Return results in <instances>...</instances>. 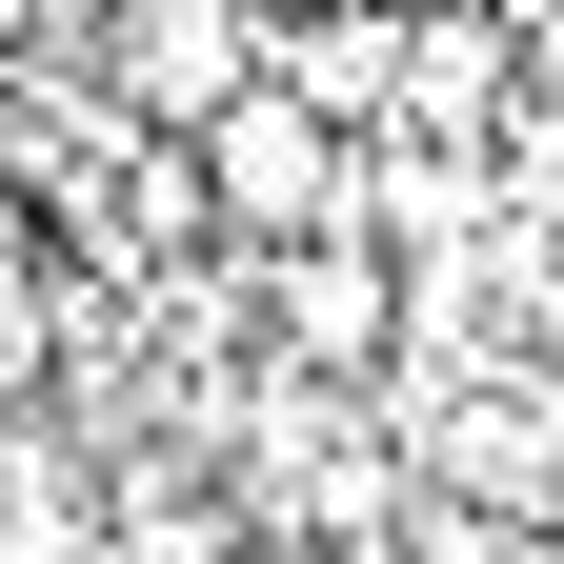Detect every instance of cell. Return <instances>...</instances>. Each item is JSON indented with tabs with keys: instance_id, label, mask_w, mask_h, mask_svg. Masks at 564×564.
Masks as SVG:
<instances>
[{
	"instance_id": "3957f363",
	"label": "cell",
	"mask_w": 564,
	"mask_h": 564,
	"mask_svg": "<svg viewBox=\"0 0 564 564\" xmlns=\"http://www.w3.org/2000/svg\"><path fill=\"white\" fill-rule=\"evenodd\" d=\"M403 464L484 524H564V403L544 383H423L403 403Z\"/></svg>"
},
{
	"instance_id": "277c9868",
	"label": "cell",
	"mask_w": 564,
	"mask_h": 564,
	"mask_svg": "<svg viewBox=\"0 0 564 564\" xmlns=\"http://www.w3.org/2000/svg\"><path fill=\"white\" fill-rule=\"evenodd\" d=\"M262 323H282V364H323V383H383V343H403V262H364V223H343V242H282Z\"/></svg>"
},
{
	"instance_id": "52a82bcc",
	"label": "cell",
	"mask_w": 564,
	"mask_h": 564,
	"mask_svg": "<svg viewBox=\"0 0 564 564\" xmlns=\"http://www.w3.org/2000/svg\"><path fill=\"white\" fill-rule=\"evenodd\" d=\"M41 403V282H0V423Z\"/></svg>"
},
{
	"instance_id": "5b68a950",
	"label": "cell",
	"mask_w": 564,
	"mask_h": 564,
	"mask_svg": "<svg viewBox=\"0 0 564 564\" xmlns=\"http://www.w3.org/2000/svg\"><path fill=\"white\" fill-rule=\"evenodd\" d=\"M403 121H423V141H505V121H524V21L403 0Z\"/></svg>"
},
{
	"instance_id": "8992f818",
	"label": "cell",
	"mask_w": 564,
	"mask_h": 564,
	"mask_svg": "<svg viewBox=\"0 0 564 564\" xmlns=\"http://www.w3.org/2000/svg\"><path fill=\"white\" fill-rule=\"evenodd\" d=\"M121 524V484H101V423H0V564H82Z\"/></svg>"
},
{
	"instance_id": "9c48e42d",
	"label": "cell",
	"mask_w": 564,
	"mask_h": 564,
	"mask_svg": "<svg viewBox=\"0 0 564 564\" xmlns=\"http://www.w3.org/2000/svg\"><path fill=\"white\" fill-rule=\"evenodd\" d=\"M383 21H403V0H383Z\"/></svg>"
},
{
	"instance_id": "ba28073f",
	"label": "cell",
	"mask_w": 564,
	"mask_h": 564,
	"mask_svg": "<svg viewBox=\"0 0 564 564\" xmlns=\"http://www.w3.org/2000/svg\"><path fill=\"white\" fill-rule=\"evenodd\" d=\"M484 21H524V41H544V21H564V0H484Z\"/></svg>"
},
{
	"instance_id": "6da1fadb",
	"label": "cell",
	"mask_w": 564,
	"mask_h": 564,
	"mask_svg": "<svg viewBox=\"0 0 564 564\" xmlns=\"http://www.w3.org/2000/svg\"><path fill=\"white\" fill-rule=\"evenodd\" d=\"M182 141H202V202H223V242H242V262H282V242H343V223H364V121H323L282 61H262L223 121H182Z\"/></svg>"
},
{
	"instance_id": "7a4b0ae2",
	"label": "cell",
	"mask_w": 564,
	"mask_h": 564,
	"mask_svg": "<svg viewBox=\"0 0 564 564\" xmlns=\"http://www.w3.org/2000/svg\"><path fill=\"white\" fill-rule=\"evenodd\" d=\"M262 21H282V0H101V41H82V61H101V101H121V121H162V141H182V121H223V101L262 82Z\"/></svg>"
}]
</instances>
